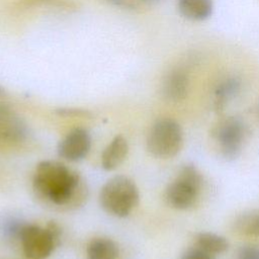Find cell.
Instances as JSON below:
<instances>
[{"mask_svg":"<svg viewBox=\"0 0 259 259\" xmlns=\"http://www.w3.org/2000/svg\"><path fill=\"white\" fill-rule=\"evenodd\" d=\"M61 228L50 222L47 228L25 224L19 236L23 252L29 259H45L51 255L60 243Z\"/></svg>","mask_w":259,"mask_h":259,"instance_id":"obj_5","label":"cell"},{"mask_svg":"<svg viewBox=\"0 0 259 259\" xmlns=\"http://www.w3.org/2000/svg\"><path fill=\"white\" fill-rule=\"evenodd\" d=\"M5 94V91H4V89L0 86V96H2V95H4Z\"/></svg>","mask_w":259,"mask_h":259,"instance_id":"obj_20","label":"cell"},{"mask_svg":"<svg viewBox=\"0 0 259 259\" xmlns=\"http://www.w3.org/2000/svg\"><path fill=\"white\" fill-rule=\"evenodd\" d=\"M183 145L180 124L171 118H163L154 123L147 138V149L151 155L168 159L177 155Z\"/></svg>","mask_w":259,"mask_h":259,"instance_id":"obj_4","label":"cell"},{"mask_svg":"<svg viewBox=\"0 0 259 259\" xmlns=\"http://www.w3.org/2000/svg\"><path fill=\"white\" fill-rule=\"evenodd\" d=\"M233 230L240 235L259 238V209L239 214L233 222Z\"/></svg>","mask_w":259,"mask_h":259,"instance_id":"obj_13","label":"cell"},{"mask_svg":"<svg viewBox=\"0 0 259 259\" xmlns=\"http://www.w3.org/2000/svg\"><path fill=\"white\" fill-rule=\"evenodd\" d=\"M213 9L212 0H178V10L186 19L202 21L207 19Z\"/></svg>","mask_w":259,"mask_h":259,"instance_id":"obj_12","label":"cell"},{"mask_svg":"<svg viewBox=\"0 0 259 259\" xmlns=\"http://www.w3.org/2000/svg\"><path fill=\"white\" fill-rule=\"evenodd\" d=\"M105 1H107L108 3L114 6H118L126 9H135L137 6L133 0H105Z\"/></svg>","mask_w":259,"mask_h":259,"instance_id":"obj_19","label":"cell"},{"mask_svg":"<svg viewBox=\"0 0 259 259\" xmlns=\"http://www.w3.org/2000/svg\"><path fill=\"white\" fill-rule=\"evenodd\" d=\"M201 186L202 176L198 169L191 164L184 165L167 186L165 200L173 208L188 209L196 203Z\"/></svg>","mask_w":259,"mask_h":259,"instance_id":"obj_3","label":"cell"},{"mask_svg":"<svg viewBox=\"0 0 259 259\" xmlns=\"http://www.w3.org/2000/svg\"><path fill=\"white\" fill-rule=\"evenodd\" d=\"M195 244L196 247L213 256L224 253L229 248V243L226 238L208 232L197 234L195 237Z\"/></svg>","mask_w":259,"mask_h":259,"instance_id":"obj_15","label":"cell"},{"mask_svg":"<svg viewBox=\"0 0 259 259\" xmlns=\"http://www.w3.org/2000/svg\"><path fill=\"white\" fill-rule=\"evenodd\" d=\"M143 1H145V2H150V3H152V2H157V1H159V0H143Z\"/></svg>","mask_w":259,"mask_h":259,"instance_id":"obj_21","label":"cell"},{"mask_svg":"<svg viewBox=\"0 0 259 259\" xmlns=\"http://www.w3.org/2000/svg\"><path fill=\"white\" fill-rule=\"evenodd\" d=\"M117 246L107 238H96L87 247V259H117Z\"/></svg>","mask_w":259,"mask_h":259,"instance_id":"obj_14","label":"cell"},{"mask_svg":"<svg viewBox=\"0 0 259 259\" xmlns=\"http://www.w3.org/2000/svg\"><path fill=\"white\" fill-rule=\"evenodd\" d=\"M128 145L122 136H116L105 148L101 156V165L105 170H114L126 158Z\"/></svg>","mask_w":259,"mask_h":259,"instance_id":"obj_11","label":"cell"},{"mask_svg":"<svg viewBox=\"0 0 259 259\" xmlns=\"http://www.w3.org/2000/svg\"><path fill=\"white\" fill-rule=\"evenodd\" d=\"M241 90V80L236 76H229L221 80L214 88L213 107L217 112H222L226 105L234 99Z\"/></svg>","mask_w":259,"mask_h":259,"instance_id":"obj_10","label":"cell"},{"mask_svg":"<svg viewBox=\"0 0 259 259\" xmlns=\"http://www.w3.org/2000/svg\"><path fill=\"white\" fill-rule=\"evenodd\" d=\"M91 148L89 133L81 127L71 131L58 145L60 157L70 162H77L84 159Z\"/></svg>","mask_w":259,"mask_h":259,"instance_id":"obj_7","label":"cell"},{"mask_svg":"<svg viewBox=\"0 0 259 259\" xmlns=\"http://www.w3.org/2000/svg\"><path fill=\"white\" fill-rule=\"evenodd\" d=\"M246 133L244 121L237 116L226 117L218 123L212 136L224 158L235 159L240 155Z\"/></svg>","mask_w":259,"mask_h":259,"instance_id":"obj_6","label":"cell"},{"mask_svg":"<svg viewBox=\"0 0 259 259\" xmlns=\"http://www.w3.org/2000/svg\"><path fill=\"white\" fill-rule=\"evenodd\" d=\"M189 79L187 73L180 69H173L164 78L162 83V95L171 102L183 100L188 92Z\"/></svg>","mask_w":259,"mask_h":259,"instance_id":"obj_9","label":"cell"},{"mask_svg":"<svg viewBox=\"0 0 259 259\" xmlns=\"http://www.w3.org/2000/svg\"><path fill=\"white\" fill-rule=\"evenodd\" d=\"M237 259H259V246L258 245L242 246L237 253Z\"/></svg>","mask_w":259,"mask_h":259,"instance_id":"obj_16","label":"cell"},{"mask_svg":"<svg viewBox=\"0 0 259 259\" xmlns=\"http://www.w3.org/2000/svg\"><path fill=\"white\" fill-rule=\"evenodd\" d=\"M180 259H213V255H210L207 252L195 246L185 251L180 257Z\"/></svg>","mask_w":259,"mask_h":259,"instance_id":"obj_17","label":"cell"},{"mask_svg":"<svg viewBox=\"0 0 259 259\" xmlns=\"http://www.w3.org/2000/svg\"><path fill=\"white\" fill-rule=\"evenodd\" d=\"M57 113L60 115L65 116H74V117H87L91 116V113L87 110L80 109V108H59Z\"/></svg>","mask_w":259,"mask_h":259,"instance_id":"obj_18","label":"cell"},{"mask_svg":"<svg viewBox=\"0 0 259 259\" xmlns=\"http://www.w3.org/2000/svg\"><path fill=\"white\" fill-rule=\"evenodd\" d=\"M26 135L27 128L20 116L9 106L0 104V143H19Z\"/></svg>","mask_w":259,"mask_h":259,"instance_id":"obj_8","label":"cell"},{"mask_svg":"<svg viewBox=\"0 0 259 259\" xmlns=\"http://www.w3.org/2000/svg\"><path fill=\"white\" fill-rule=\"evenodd\" d=\"M36 194L58 206H77L87 190L78 173L58 161H42L35 169L32 181Z\"/></svg>","mask_w":259,"mask_h":259,"instance_id":"obj_1","label":"cell"},{"mask_svg":"<svg viewBox=\"0 0 259 259\" xmlns=\"http://www.w3.org/2000/svg\"><path fill=\"white\" fill-rule=\"evenodd\" d=\"M140 194L135 182L119 175L109 179L101 188L99 202L109 214L125 218L139 203Z\"/></svg>","mask_w":259,"mask_h":259,"instance_id":"obj_2","label":"cell"}]
</instances>
